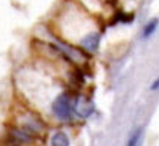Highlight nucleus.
Listing matches in <instances>:
<instances>
[{"mask_svg":"<svg viewBox=\"0 0 159 146\" xmlns=\"http://www.w3.org/2000/svg\"><path fill=\"white\" fill-rule=\"evenodd\" d=\"M51 110H53L54 116L60 120H68L72 116L74 111V106L71 102V98L66 93H60L51 104Z\"/></svg>","mask_w":159,"mask_h":146,"instance_id":"f257e3e1","label":"nucleus"},{"mask_svg":"<svg viewBox=\"0 0 159 146\" xmlns=\"http://www.w3.org/2000/svg\"><path fill=\"white\" fill-rule=\"evenodd\" d=\"M93 110H95L93 102L89 101L87 98H83V97H80L78 100L75 101V104H74V111L83 119L89 118V116L93 113Z\"/></svg>","mask_w":159,"mask_h":146,"instance_id":"f03ea898","label":"nucleus"},{"mask_svg":"<svg viewBox=\"0 0 159 146\" xmlns=\"http://www.w3.org/2000/svg\"><path fill=\"white\" fill-rule=\"evenodd\" d=\"M99 42H101V35L98 32H90L86 36L81 39V45L83 48H86L90 53H95L99 48Z\"/></svg>","mask_w":159,"mask_h":146,"instance_id":"7ed1b4c3","label":"nucleus"},{"mask_svg":"<svg viewBox=\"0 0 159 146\" xmlns=\"http://www.w3.org/2000/svg\"><path fill=\"white\" fill-rule=\"evenodd\" d=\"M51 145L53 146H69V139L68 136L62 133V131H57L51 139Z\"/></svg>","mask_w":159,"mask_h":146,"instance_id":"20e7f679","label":"nucleus"},{"mask_svg":"<svg viewBox=\"0 0 159 146\" xmlns=\"http://www.w3.org/2000/svg\"><path fill=\"white\" fill-rule=\"evenodd\" d=\"M158 18H153L150 20L147 24H146V27H144V32H143V36L144 38H149L152 36L153 33H155V30H156V27H158Z\"/></svg>","mask_w":159,"mask_h":146,"instance_id":"39448f33","label":"nucleus"},{"mask_svg":"<svg viewBox=\"0 0 159 146\" xmlns=\"http://www.w3.org/2000/svg\"><path fill=\"white\" fill-rule=\"evenodd\" d=\"M141 136H143V128H137V130L132 133V136L129 137L128 145L126 146H138L140 140H141Z\"/></svg>","mask_w":159,"mask_h":146,"instance_id":"423d86ee","label":"nucleus"},{"mask_svg":"<svg viewBox=\"0 0 159 146\" xmlns=\"http://www.w3.org/2000/svg\"><path fill=\"white\" fill-rule=\"evenodd\" d=\"M159 89V77L153 82V84H152V91H158Z\"/></svg>","mask_w":159,"mask_h":146,"instance_id":"0eeeda50","label":"nucleus"}]
</instances>
